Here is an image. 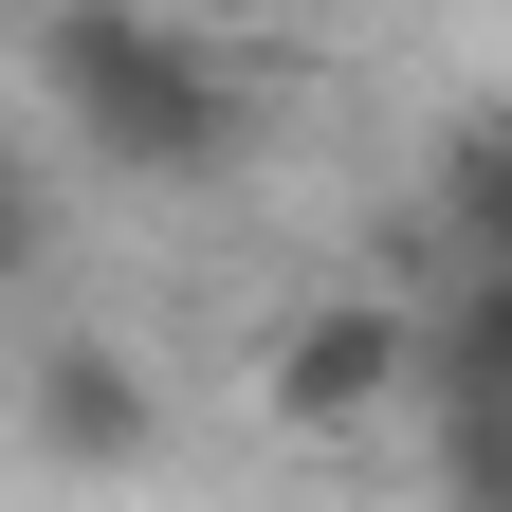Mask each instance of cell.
<instances>
[{
    "mask_svg": "<svg viewBox=\"0 0 512 512\" xmlns=\"http://www.w3.org/2000/svg\"><path fill=\"white\" fill-rule=\"evenodd\" d=\"M19 439H37L55 476H128V458L165 439V384L128 366L110 330H55V348L19 366Z\"/></svg>",
    "mask_w": 512,
    "mask_h": 512,
    "instance_id": "cell-3",
    "label": "cell"
},
{
    "mask_svg": "<svg viewBox=\"0 0 512 512\" xmlns=\"http://www.w3.org/2000/svg\"><path fill=\"white\" fill-rule=\"evenodd\" d=\"M37 74L74 92V147L128 165V183H202L238 165V74L183 0H55L37 19Z\"/></svg>",
    "mask_w": 512,
    "mask_h": 512,
    "instance_id": "cell-1",
    "label": "cell"
},
{
    "mask_svg": "<svg viewBox=\"0 0 512 512\" xmlns=\"http://www.w3.org/2000/svg\"><path fill=\"white\" fill-rule=\"evenodd\" d=\"M330 19H403V0H330Z\"/></svg>",
    "mask_w": 512,
    "mask_h": 512,
    "instance_id": "cell-6",
    "label": "cell"
},
{
    "mask_svg": "<svg viewBox=\"0 0 512 512\" xmlns=\"http://www.w3.org/2000/svg\"><path fill=\"white\" fill-rule=\"evenodd\" d=\"M439 256H512V128L494 110L439 147Z\"/></svg>",
    "mask_w": 512,
    "mask_h": 512,
    "instance_id": "cell-4",
    "label": "cell"
},
{
    "mask_svg": "<svg viewBox=\"0 0 512 512\" xmlns=\"http://www.w3.org/2000/svg\"><path fill=\"white\" fill-rule=\"evenodd\" d=\"M55 256V183H37V147H0V293H19Z\"/></svg>",
    "mask_w": 512,
    "mask_h": 512,
    "instance_id": "cell-5",
    "label": "cell"
},
{
    "mask_svg": "<svg viewBox=\"0 0 512 512\" xmlns=\"http://www.w3.org/2000/svg\"><path fill=\"white\" fill-rule=\"evenodd\" d=\"M256 403H275L293 439H366V421H403V311H384V293L293 311L275 366H256Z\"/></svg>",
    "mask_w": 512,
    "mask_h": 512,
    "instance_id": "cell-2",
    "label": "cell"
}]
</instances>
